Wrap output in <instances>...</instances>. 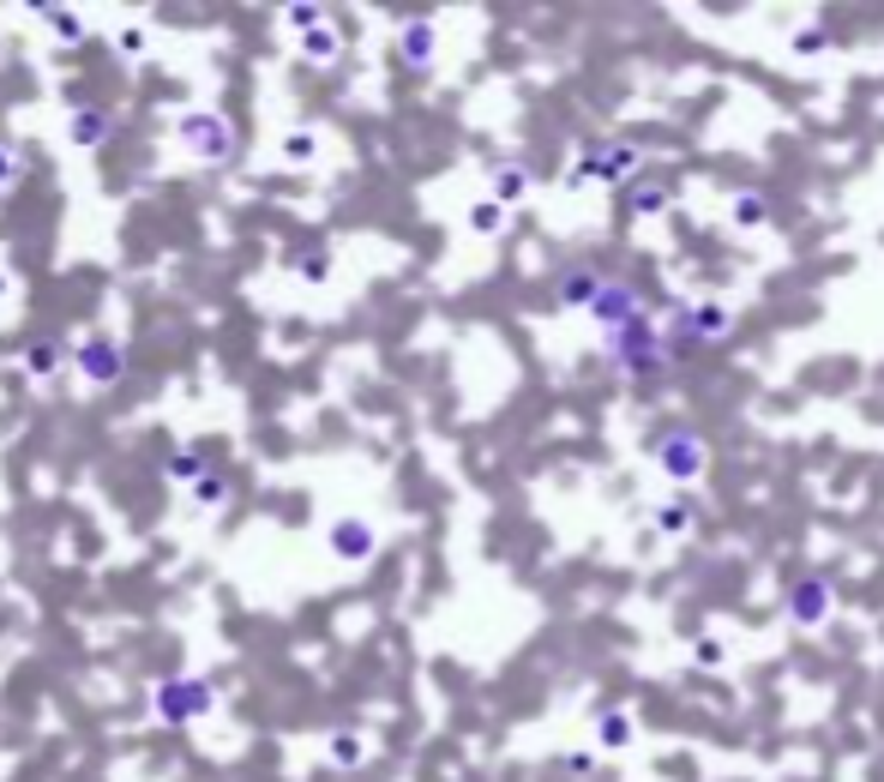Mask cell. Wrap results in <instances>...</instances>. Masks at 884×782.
I'll return each instance as SVG.
<instances>
[{
    "label": "cell",
    "mask_w": 884,
    "mask_h": 782,
    "mask_svg": "<svg viewBox=\"0 0 884 782\" xmlns=\"http://www.w3.org/2000/svg\"><path fill=\"white\" fill-rule=\"evenodd\" d=\"M31 367H37V374H49V367H54V349H49V344L31 349Z\"/></svg>",
    "instance_id": "9c48e42d"
},
{
    "label": "cell",
    "mask_w": 884,
    "mask_h": 782,
    "mask_svg": "<svg viewBox=\"0 0 884 782\" xmlns=\"http://www.w3.org/2000/svg\"><path fill=\"white\" fill-rule=\"evenodd\" d=\"M7 175H12V169H7V157H0V181H7Z\"/></svg>",
    "instance_id": "30bf717a"
},
{
    "label": "cell",
    "mask_w": 884,
    "mask_h": 782,
    "mask_svg": "<svg viewBox=\"0 0 884 782\" xmlns=\"http://www.w3.org/2000/svg\"><path fill=\"white\" fill-rule=\"evenodd\" d=\"M741 224H764V199H758V194L741 199Z\"/></svg>",
    "instance_id": "52a82bcc"
},
{
    "label": "cell",
    "mask_w": 884,
    "mask_h": 782,
    "mask_svg": "<svg viewBox=\"0 0 884 782\" xmlns=\"http://www.w3.org/2000/svg\"><path fill=\"white\" fill-rule=\"evenodd\" d=\"M650 452H656V464L668 469V476H698V469H704V439H698V434H686V427L662 434Z\"/></svg>",
    "instance_id": "7a4b0ae2"
},
{
    "label": "cell",
    "mask_w": 884,
    "mask_h": 782,
    "mask_svg": "<svg viewBox=\"0 0 884 782\" xmlns=\"http://www.w3.org/2000/svg\"><path fill=\"white\" fill-rule=\"evenodd\" d=\"M788 614L801 620V626H818V620L831 614V584H824V578H806V584H794V596H788Z\"/></svg>",
    "instance_id": "3957f363"
},
{
    "label": "cell",
    "mask_w": 884,
    "mask_h": 782,
    "mask_svg": "<svg viewBox=\"0 0 884 782\" xmlns=\"http://www.w3.org/2000/svg\"><path fill=\"white\" fill-rule=\"evenodd\" d=\"M644 169V157L632 151V145H596V151H584V169L572 175V181H632V175Z\"/></svg>",
    "instance_id": "6da1fadb"
},
{
    "label": "cell",
    "mask_w": 884,
    "mask_h": 782,
    "mask_svg": "<svg viewBox=\"0 0 884 782\" xmlns=\"http://www.w3.org/2000/svg\"><path fill=\"white\" fill-rule=\"evenodd\" d=\"M476 229H499V205H476Z\"/></svg>",
    "instance_id": "ba28073f"
},
{
    "label": "cell",
    "mask_w": 884,
    "mask_h": 782,
    "mask_svg": "<svg viewBox=\"0 0 884 782\" xmlns=\"http://www.w3.org/2000/svg\"><path fill=\"white\" fill-rule=\"evenodd\" d=\"M72 139H91V145H97V139H102V121H97V115H91V121L79 115V121H72Z\"/></svg>",
    "instance_id": "8992f818"
},
{
    "label": "cell",
    "mask_w": 884,
    "mask_h": 782,
    "mask_svg": "<svg viewBox=\"0 0 884 782\" xmlns=\"http://www.w3.org/2000/svg\"><path fill=\"white\" fill-rule=\"evenodd\" d=\"M662 199H668V194H662V187H644V194H638V187H632V194H626V205H632V211H638V205H662Z\"/></svg>",
    "instance_id": "5b68a950"
},
{
    "label": "cell",
    "mask_w": 884,
    "mask_h": 782,
    "mask_svg": "<svg viewBox=\"0 0 884 782\" xmlns=\"http://www.w3.org/2000/svg\"><path fill=\"white\" fill-rule=\"evenodd\" d=\"M427 49H434V31H427V24H409V31H404V55L421 67V61H427Z\"/></svg>",
    "instance_id": "277c9868"
}]
</instances>
